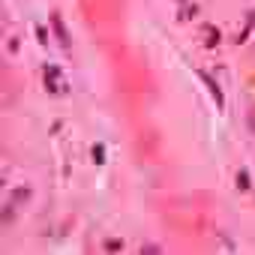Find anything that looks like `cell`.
<instances>
[{"label": "cell", "mask_w": 255, "mask_h": 255, "mask_svg": "<svg viewBox=\"0 0 255 255\" xmlns=\"http://www.w3.org/2000/svg\"><path fill=\"white\" fill-rule=\"evenodd\" d=\"M54 27H57V36H60V42L69 48V36H66V30H63V24H60V18H57V15H54Z\"/></svg>", "instance_id": "1"}, {"label": "cell", "mask_w": 255, "mask_h": 255, "mask_svg": "<svg viewBox=\"0 0 255 255\" xmlns=\"http://www.w3.org/2000/svg\"><path fill=\"white\" fill-rule=\"evenodd\" d=\"M237 183H240V189H249V174L240 171V174H237Z\"/></svg>", "instance_id": "2"}, {"label": "cell", "mask_w": 255, "mask_h": 255, "mask_svg": "<svg viewBox=\"0 0 255 255\" xmlns=\"http://www.w3.org/2000/svg\"><path fill=\"white\" fill-rule=\"evenodd\" d=\"M93 159H96V162H102V159H105V150H102V147H99V144H96V147H93Z\"/></svg>", "instance_id": "3"}]
</instances>
